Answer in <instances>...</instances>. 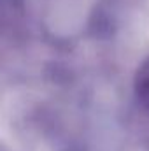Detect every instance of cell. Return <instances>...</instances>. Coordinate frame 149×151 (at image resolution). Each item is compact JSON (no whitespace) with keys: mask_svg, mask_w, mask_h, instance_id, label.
<instances>
[{"mask_svg":"<svg viewBox=\"0 0 149 151\" xmlns=\"http://www.w3.org/2000/svg\"><path fill=\"white\" fill-rule=\"evenodd\" d=\"M137 91H139L140 100L149 107V67H146V69L142 70V74L139 76V81H137Z\"/></svg>","mask_w":149,"mask_h":151,"instance_id":"1","label":"cell"}]
</instances>
